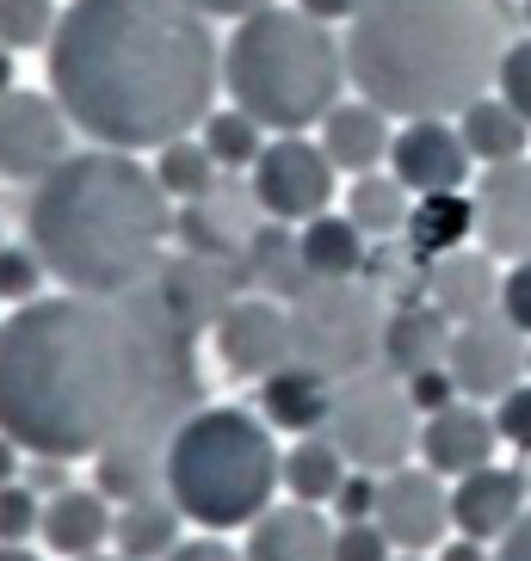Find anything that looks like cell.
Wrapping results in <instances>:
<instances>
[{"instance_id":"6da1fadb","label":"cell","mask_w":531,"mask_h":561,"mask_svg":"<svg viewBox=\"0 0 531 561\" xmlns=\"http://www.w3.org/2000/svg\"><path fill=\"white\" fill-rule=\"evenodd\" d=\"M199 408V328L167 309L161 284L37 297L0 328V432L32 457L167 450Z\"/></svg>"},{"instance_id":"7a4b0ae2","label":"cell","mask_w":531,"mask_h":561,"mask_svg":"<svg viewBox=\"0 0 531 561\" xmlns=\"http://www.w3.org/2000/svg\"><path fill=\"white\" fill-rule=\"evenodd\" d=\"M223 50L192 0H68L50 37V93L100 149H167L204 130Z\"/></svg>"},{"instance_id":"3957f363","label":"cell","mask_w":531,"mask_h":561,"mask_svg":"<svg viewBox=\"0 0 531 561\" xmlns=\"http://www.w3.org/2000/svg\"><path fill=\"white\" fill-rule=\"evenodd\" d=\"M37 260L81 297H124L155 284L167 265L173 198L149 167L124 149L68 154L25 204Z\"/></svg>"},{"instance_id":"277c9868","label":"cell","mask_w":531,"mask_h":561,"mask_svg":"<svg viewBox=\"0 0 531 561\" xmlns=\"http://www.w3.org/2000/svg\"><path fill=\"white\" fill-rule=\"evenodd\" d=\"M507 44L500 0H365L347 25V81L396 124L457 117L495 93Z\"/></svg>"},{"instance_id":"5b68a950","label":"cell","mask_w":531,"mask_h":561,"mask_svg":"<svg viewBox=\"0 0 531 561\" xmlns=\"http://www.w3.org/2000/svg\"><path fill=\"white\" fill-rule=\"evenodd\" d=\"M223 87L248 117L266 130L297 136L340 105L347 93V37L334 25L309 19L303 7H260V13L235 19L229 50H223Z\"/></svg>"},{"instance_id":"8992f818","label":"cell","mask_w":531,"mask_h":561,"mask_svg":"<svg viewBox=\"0 0 531 561\" xmlns=\"http://www.w3.org/2000/svg\"><path fill=\"white\" fill-rule=\"evenodd\" d=\"M279 488L284 450L272 426L248 408H199L167 445V500L185 512V525H253Z\"/></svg>"},{"instance_id":"52a82bcc","label":"cell","mask_w":531,"mask_h":561,"mask_svg":"<svg viewBox=\"0 0 531 561\" xmlns=\"http://www.w3.org/2000/svg\"><path fill=\"white\" fill-rule=\"evenodd\" d=\"M291 309V352L297 364H316L321 377L347 382L371 364H383V302L359 278H321Z\"/></svg>"},{"instance_id":"ba28073f","label":"cell","mask_w":531,"mask_h":561,"mask_svg":"<svg viewBox=\"0 0 531 561\" xmlns=\"http://www.w3.org/2000/svg\"><path fill=\"white\" fill-rule=\"evenodd\" d=\"M328 438L347 450L352 469H371V476H389L408 457H420V408L408 396V382L389 364H371V370L347 377L334 389Z\"/></svg>"},{"instance_id":"9c48e42d","label":"cell","mask_w":531,"mask_h":561,"mask_svg":"<svg viewBox=\"0 0 531 561\" xmlns=\"http://www.w3.org/2000/svg\"><path fill=\"white\" fill-rule=\"evenodd\" d=\"M253 180V204H260L272 222H309V216H328L334 204V173L321 142H303V136H272L260 149V161L248 167Z\"/></svg>"},{"instance_id":"30bf717a","label":"cell","mask_w":531,"mask_h":561,"mask_svg":"<svg viewBox=\"0 0 531 561\" xmlns=\"http://www.w3.org/2000/svg\"><path fill=\"white\" fill-rule=\"evenodd\" d=\"M383 537L396 543V556H439L451 530V481L432 476L427 462H402L389 476H377V512Z\"/></svg>"},{"instance_id":"8fae6325","label":"cell","mask_w":531,"mask_h":561,"mask_svg":"<svg viewBox=\"0 0 531 561\" xmlns=\"http://www.w3.org/2000/svg\"><path fill=\"white\" fill-rule=\"evenodd\" d=\"M445 370L457 377V396L495 408L507 389L531 377V340L507 321V314H482V321H464L451 333Z\"/></svg>"},{"instance_id":"7c38bea8","label":"cell","mask_w":531,"mask_h":561,"mask_svg":"<svg viewBox=\"0 0 531 561\" xmlns=\"http://www.w3.org/2000/svg\"><path fill=\"white\" fill-rule=\"evenodd\" d=\"M68 130L75 117L56 93H7L0 100V173L13 180H50L68 161Z\"/></svg>"},{"instance_id":"4fadbf2b","label":"cell","mask_w":531,"mask_h":561,"mask_svg":"<svg viewBox=\"0 0 531 561\" xmlns=\"http://www.w3.org/2000/svg\"><path fill=\"white\" fill-rule=\"evenodd\" d=\"M389 173L408 192H470L476 185V154L464 149L457 117H408L396 124V149H389Z\"/></svg>"},{"instance_id":"5bb4252c","label":"cell","mask_w":531,"mask_h":561,"mask_svg":"<svg viewBox=\"0 0 531 561\" xmlns=\"http://www.w3.org/2000/svg\"><path fill=\"white\" fill-rule=\"evenodd\" d=\"M211 333L223 370H235V377H272L297 358L291 352V309L272 297H235Z\"/></svg>"},{"instance_id":"9a60e30c","label":"cell","mask_w":531,"mask_h":561,"mask_svg":"<svg viewBox=\"0 0 531 561\" xmlns=\"http://www.w3.org/2000/svg\"><path fill=\"white\" fill-rule=\"evenodd\" d=\"M476 248H488L500 265L531 260V161H500V167H482L476 185Z\"/></svg>"},{"instance_id":"2e32d148","label":"cell","mask_w":531,"mask_h":561,"mask_svg":"<svg viewBox=\"0 0 531 561\" xmlns=\"http://www.w3.org/2000/svg\"><path fill=\"white\" fill-rule=\"evenodd\" d=\"M495 450H500V426H495V408H482V401H451V408L420 420V462L445 481L488 469Z\"/></svg>"},{"instance_id":"e0dca14e","label":"cell","mask_w":531,"mask_h":561,"mask_svg":"<svg viewBox=\"0 0 531 561\" xmlns=\"http://www.w3.org/2000/svg\"><path fill=\"white\" fill-rule=\"evenodd\" d=\"M526 506H531V481L513 462H488L476 476L451 481V525H457V537H476V543H500L526 518Z\"/></svg>"},{"instance_id":"ac0fdd59","label":"cell","mask_w":531,"mask_h":561,"mask_svg":"<svg viewBox=\"0 0 531 561\" xmlns=\"http://www.w3.org/2000/svg\"><path fill=\"white\" fill-rule=\"evenodd\" d=\"M500 278H507L500 260L470 241V248L427 265V302L451 328H464V321H482V314H500Z\"/></svg>"},{"instance_id":"d6986e66","label":"cell","mask_w":531,"mask_h":561,"mask_svg":"<svg viewBox=\"0 0 531 561\" xmlns=\"http://www.w3.org/2000/svg\"><path fill=\"white\" fill-rule=\"evenodd\" d=\"M155 284H161L167 309L180 314L185 328H216V321H223V309L235 302L241 260H211V253L180 248L173 260L161 265V272H155Z\"/></svg>"},{"instance_id":"ffe728a7","label":"cell","mask_w":531,"mask_h":561,"mask_svg":"<svg viewBox=\"0 0 531 561\" xmlns=\"http://www.w3.org/2000/svg\"><path fill=\"white\" fill-rule=\"evenodd\" d=\"M248 561H334V518L321 506H303V500H284V506H266L248 525Z\"/></svg>"},{"instance_id":"44dd1931","label":"cell","mask_w":531,"mask_h":561,"mask_svg":"<svg viewBox=\"0 0 531 561\" xmlns=\"http://www.w3.org/2000/svg\"><path fill=\"white\" fill-rule=\"evenodd\" d=\"M321 149L340 173H377L389 167V149H396V117L377 112L371 100H340L328 117H321Z\"/></svg>"},{"instance_id":"7402d4cb","label":"cell","mask_w":531,"mask_h":561,"mask_svg":"<svg viewBox=\"0 0 531 561\" xmlns=\"http://www.w3.org/2000/svg\"><path fill=\"white\" fill-rule=\"evenodd\" d=\"M334 389L340 382L321 377L316 364H284V370H272V377H260V420L279 432H297V438H309V432H328V413H334Z\"/></svg>"},{"instance_id":"603a6c76","label":"cell","mask_w":531,"mask_h":561,"mask_svg":"<svg viewBox=\"0 0 531 561\" xmlns=\"http://www.w3.org/2000/svg\"><path fill=\"white\" fill-rule=\"evenodd\" d=\"M112 500L100 494V488H63V494L44 500V525H37V537L56 549V556L81 561V556H100L105 543H112Z\"/></svg>"},{"instance_id":"cb8c5ba5","label":"cell","mask_w":531,"mask_h":561,"mask_svg":"<svg viewBox=\"0 0 531 561\" xmlns=\"http://www.w3.org/2000/svg\"><path fill=\"white\" fill-rule=\"evenodd\" d=\"M402 241H408V253H415L420 265L470 248V241H476V198H470V192H420L415 210H408Z\"/></svg>"},{"instance_id":"d4e9b609","label":"cell","mask_w":531,"mask_h":561,"mask_svg":"<svg viewBox=\"0 0 531 561\" xmlns=\"http://www.w3.org/2000/svg\"><path fill=\"white\" fill-rule=\"evenodd\" d=\"M241 284H260L272 302H297L309 290V265H303V248H297V229H248V248H241Z\"/></svg>"},{"instance_id":"484cf974","label":"cell","mask_w":531,"mask_h":561,"mask_svg":"<svg viewBox=\"0 0 531 561\" xmlns=\"http://www.w3.org/2000/svg\"><path fill=\"white\" fill-rule=\"evenodd\" d=\"M451 321L432 302H415V309H396L383 321V364L396 370V377H420L432 364H445L451 352Z\"/></svg>"},{"instance_id":"4316f807","label":"cell","mask_w":531,"mask_h":561,"mask_svg":"<svg viewBox=\"0 0 531 561\" xmlns=\"http://www.w3.org/2000/svg\"><path fill=\"white\" fill-rule=\"evenodd\" d=\"M457 130H464V149L476 154V167H500V161H519L531 149V124L500 100V93H482L476 105L457 112Z\"/></svg>"},{"instance_id":"83f0119b","label":"cell","mask_w":531,"mask_h":561,"mask_svg":"<svg viewBox=\"0 0 531 561\" xmlns=\"http://www.w3.org/2000/svg\"><path fill=\"white\" fill-rule=\"evenodd\" d=\"M347 476H352V462L328 432H309V438H297L284 450V494L303 500V506H334Z\"/></svg>"},{"instance_id":"f1b7e54d","label":"cell","mask_w":531,"mask_h":561,"mask_svg":"<svg viewBox=\"0 0 531 561\" xmlns=\"http://www.w3.org/2000/svg\"><path fill=\"white\" fill-rule=\"evenodd\" d=\"M365 241L371 234L352 222V216H309L297 229V248H303V265L309 278H359L365 272Z\"/></svg>"},{"instance_id":"f546056e","label":"cell","mask_w":531,"mask_h":561,"mask_svg":"<svg viewBox=\"0 0 531 561\" xmlns=\"http://www.w3.org/2000/svg\"><path fill=\"white\" fill-rule=\"evenodd\" d=\"M180 525H185V512L167 494H155V500H136V506L117 512L112 543H117V556H131V561H167L180 549Z\"/></svg>"},{"instance_id":"4dcf8cb0","label":"cell","mask_w":531,"mask_h":561,"mask_svg":"<svg viewBox=\"0 0 531 561\" xmlns=\"http://www.w3.org/2000/svg\"><path fill=\"white\" fill-rule=\"evenodd\" d=\"M408 210H415V192H408L389 167L359 173V180L347 185V216L371 234V241H396V234L408 229Z\"/></svg>"},{"instance_id":"1f68e13d","label":"cell","mask_w":531,"mask_h":561,"mask_svg":"<svg viewBox=\"0 0 531 561\" xmlns=\"http://www.w3.org/2000/svg\"><path fill=\"white\" fill-rule=\"evenodd\" d=\"M93 462H100V494L117 500V506L167 494V450L131 445V450H105V457H93Z\"/></svg>"},{"instance_id":"d6a6232c","label":"cell","mask_w":531,"mask_h":561,"mask_svg":"<svg viewBox=\"0 0 531 561\" xmlns=\"http://www.w3.org/2000/svg\"><path fill=\"white\" fill-rule=\"evenodd\" d=\"M155 180L167 185V198L199 204V198H211V192H216V154L204 149V136H199V142L180 136V142L155 149Z\"/></svg>"},{"instance_id":"836d02e7","label":"cell","mask_w":531,"mask_h":561,"mask_svg":"<svg viewBox=\"0 0 531 561\" xmlns=\"http://www.w3.org/2000/svg\"><path fill=\"white\" fill-rule=\"evenodd\" d=\"M204 149L216 154V167H253L266 149V124L260 117H248L241 105H229V112H211L204 117Z\"/></svg>"},{"instance_id":"e575fe53","label":"cell","mask_w":531,"mask_h":561,"mask_svg":"<svg viewBox=\"0 0 531 561\" xmlns=\"http://www.w3.org/2000/svg\"><path fill=\"white\" fill-rule=\"evenodd\" d=\"M63 13H56V0H0V44L7 50H37V44H50Z\"/></svg>"},{"instance_id":"d590c367","label":"cell","mask_w":531,"mask_h":561,"mask_svg":"<svg viewBox=\"0 0 531 561\" xmlns=\"http://www.w3.org/2000/svg\"><path fill=\"white\" fill-rule=\"evenodd\" d=\"M334 561H396V543L377 518H340L334 525Z\"/></svg>"},{"instance_id":"8d00e7d4","label":"cell","mask_w":531,"mask_h":561,"mask_svg":"<svg viewBox=\"0 0 531 561\" xmlns=\"http://www.w3.org/2000/svg\"><path fill=\"white\" fill-rule=\"evenodd\" d=\"M37 525H44L37 488L32 481H7V488H0V543H25Z\"/></svg>"},{"instance_id":"74e56055","label":"cell","mask_w":531,"mask_h":561,"mask_svg":"<svg viewBox=\"0 0 531 561\" xmlns=\"http://www.w3.org/2000/svg\"><path fill=\"white\" fill-rule=\"evenodd\" d=\"M44 272H50V265L37 260V248H0V297L7 302H37Z\"/></svg>"},{"instance_id":"f35d334b","label":"cell","mask_w":531,"mask_h":561,"mask_svg":"<svg viewBox=\"0 0 531 561\" xmlns=\"http://www.w3.org/2000/svg\"><path fill=\"white\" fill-rule=\"evenodd\" d=\"M495 93L531 124V37H513V44H507L500 75H495Z\"/></svg>"},{"instance_id":"ab89813d","label":"cell","mask_w":531,"mask_h":561,"mask_svg":"<svg viewBox=\"0 0 531 561\" xmlns=\"http://www.w3.org/2000/svg\"><path fill=\"white\" fill-rule=\"evenodd\" d=\"M495 426H500V445L531 457V377L495 401Z\"/></svg>"},{"instance_id":"60d3db41","label":"cell","mask_w":531,"mask_h":561,"mask_svg":"<svg viewBox=\"0 0 531 561\" xmlns=\"http://www.w3.org/2000/svg\"><path fill=\"white\" fill-rule=\"evenodd\" d=\"M500 314H507V321L531 340V260L507 265V278H500Z\"/></svg>"},{"instance_id":"b9f144b4","label":"cell","mask_w":531,"mask_h":561,"mask_svg":"<svg viewBox=\"0 0 531 561\" xmlns=\"http://www.w3.org/2000/svg\"><path fill=\"white\" fill-rule=\"evenodd\" d=\"M402 382H408V396H415L420 420H427V413H439V408H451V401H464V396H457V377H451L445 364H432V370H420V377H402Z\"/></svg>"},{"instance_id":"7bdbcfd3","label":"cell","mask_w":531,"mask_h":561,"mask_svg":"<svg viewBox=\"0 0 531 561\" xmlns=\"http://www.w3.org/2000/svg\"><path fill=\"white\" fill-rule=\"evenodd\" d=\"M334 512H340V518H371V512H377V476H371V469H352V476L340 481V494H334Z\"/></svg>"},{"instance_id":"ee69618b","label":"cell","mask_w":531,"mask_h":561,"mask_svg":"<svg viewBox=\"0 0 531 561\" xmlns=\"http://www.w3.org/2000/svg\"><path fill=\"white\" fill-rule=\"evenodd\" d=\"M25 476H32V488L44 500L63 494V488H75V481H68V457H32V469H25Z\"/></svg>"},{"instance_id":"f6af8a7d","label":"cell","mask_w":531,"mask_h":561,"mask_svg":"<svg viewBox=\"0 0 531 561\" xmlns=\"http://www.w3.org/2000/svg\"><path fill=\"white\" fill-rule=\"evenodd\" d=\"M167 561H248V556H235V549L223 543V537H185V543L173 549Z\"/></svg>"},{"instance_id":"bcb514c9","label":"cell","mask_w":531,"mask_h":561,"mask_svg":"<svg viewBox=\"0 0 531 561\" xmlns=\"http://www.w3.org/2000/svg\"><path fill=\"white\" fill-rule=\"evenodd\" d=\"M291 7H303V13H309V19H321V25H352L365 0H291Z\"/></svg>"},{"instance_id":"7dc6e473","label":"cell","mask_w":531,"mask_h":561,"mask_svg":"<svg viewBox=\"0 0 531 561\" xmlns=\"http://www.w3.org/2000/svg\"><path fill=\"white\" fill-rule=\"evenodd\" d=\"M495 561H531V506H526V518L495 543Z\"/></svg>"},{"instance_id":"c3c4849f","label":"cell","mask_w":531,"mask_h":561,"mask_svg":"<svg viewBox=\"0 0 531 561\" xmlns=\"http://www.w3.org/2000/svg\"><path fill=\"white\" fill-rule=\"evenodd\" d=\"M432 561H495V543H476V537H445Z\"/></svg>"},{"instance_id":"681fc988","label":"cell","mask_w":531,"mask_h":561,"mask_svg":"<svg viewBox=\"0 0 531 561\" xmlns=\"http://www.w3.org/2000/svg\"><path fill=\"white\" fill-rule=\"evenodd\" d=\"M204 19H248V13H260V7H272V0H192Z\"/></svg>"},{"instance_id":"f907efd6","label":"cell","mask_w":531,"mask_h":561,"mask_svg":"<svg viewBox=\"0 0 531 561\" xmlns=\"http://www.w3.org/2000/svg\"><path fill=\"white\" fill-rule=\"evenodd\" d=\"M7 481H19V445L0 432V488H7Z\"/></svg>"},{"instance_id":"816d5d0a","label":"cell","mask_w":531,"mask_h":561,"mask_svg":"<svg viewBox=\"0 0 531 561\" xmlns=\"http://www.w3.org/2000/svg\"><path fill=\"white\" fill-rule=\"evenodd\" d=\"M7 56H13V50H7V44H0V100H7V93H13V62H7Z\"/></svg>"},{"instance_id":"f5cc1de1","label":"cell","mask_w":531,"mask_h":561,"mask_svg":"<svg viewBox=\"0 0 531 561\" xmlns=\"http://www.w3.org/2000/svg\"><path fill=\"white\" fill-rule=\"evenodd\" d=\"M0 561H37L25 543H0Z\"/></svg>"},{"instance_id":"db71d44e","label":"cell","mask_w":531,"mask_h":561,"mask_svg":"<svg viewBox=\"0 0 531 561\" xmlns=\"http://www.w3.org/2000/svg\"><path fill=\"white\" fill-rule=\"evenodd\" d=\"M81 561H131V556H105V549H100V556H81Z\"/></svg>"},{"instance_id":"11a10c76","label":"cell","mask_w":531,"mask_h":561,"mask_svg":"<svg viewBox=\"0 0 531 561\" xmlns=\"http://www.w3.org/2000/svg\"><path fill=\"white\" fill-rule=\"evenodd\" d=\"M396 561H432V556H396Z\"/></svg>"},{"instance_id":"9f6ffc18","label":"cell","mask_w":531,"mask_h":561,"mask_svg":"<svg viewBox=\"0 0 531 561\" xmlns=\"http://www.w3.org/2000/svg\"><path fill=\"white\" fill-rule=\"evenodd\" d=\"M519 7H526V25H531V0H519Z\"/></svg>"}]
</instances>
